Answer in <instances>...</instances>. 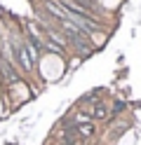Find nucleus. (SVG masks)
Returning a JSON list of instances; mask_svg holds the SVG:
<instances>
[{
	"mask_svg": "<svg viewBox=\"0 0 141 145\" xmlns=\"http://www.w3.org/2000/svg\"><path fill=\"white\" fill-rule=\"evenodd\" d=\"M12 52H14V56H17V63L21 66L24 70H33V66L35 63L31 61V56H28V49H26V42H21V40H12Z\"/></svg>",
	"mask_w": 141,
	"mask_h": 145,
	"instance_id": "f257e3e1",
	"label": "nucleus"
},
{
	"mask_svg": "<svg viewBox=\"0 0 141 145\" xmlns=\"http://www.w3.org/2000/svg\"><path fill=\"white\" fill-rule=\"evenodd\" d=\"M0 75H3V80H5L7 84L19 82V72L14 70V66L7 61V56H3V54H0Z\"/></svg>",
	"mask_w": 141,
	"mask_h": 145,
	"instance_id": "f03ea898",
	"label": "nucleus"
},
{
	"mask_svg": "<svg viewBox=\"0 0 141 145\" xmlns=\"http://www.w3.org/2000/svg\"><path fill=\"white\" fill-rule=\"evenodd\" d=\"M106 117H108V108L99 101L94 105V110H92V120H106Z\"/></svg>",
	"mask_w": 141,
	"mask_h": 145,
	"instance_id": "7ed1b4c3",
	"label": "nucleus"
},
{
	"mask_svg": "<svg viewBox=\"0 0 141 145\" xmlns=\"http://www.w3.org/2000/svg\"><path fill=\"white\" fill-rule=\"evenodd\" d=\"M122 110H125V103H122V101H118L115 105H113V115H120Z\"/></svg>",
	"mask_w": 141,
	"mask_h": 145,
	"instance_id": "20e7f679",
	"label": "nucleus"
}]
</instances>
